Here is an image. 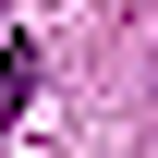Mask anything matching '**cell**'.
I'll list each match as a JSON object with an SVG mask.
<instances>
[{
  "label": "cell",
  "mask_w": 158,
  "mask_h": 158,
  "mask_svg": "<svg viewBox=\"0 0 158 158\" xmlns=\"http://www.w3.org/2000/svg\"><path fill=\"white\" fill-rule=\"evenodd\" d=\"M24 110H37V37H12V49H0V134H12Z\"/></svg>",
  "instance_id": "6da1fadb"
}]
</instances>
